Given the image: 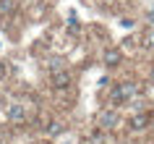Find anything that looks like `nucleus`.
<instances>
[{"label":"nucleus","mask_w":154,"mask_h":144,"mask_svg":"<svg viewBox=\"0 0 154 144\" xmlns=\"http://www.w3.org/2000/svg\"><path fill=\"white\" fill-rule=\"evenodd\" d=\"M149 24H152V26H154V8H152V11H149Z\"/></svg>","instance_id":"obj_11"},{"label":"nucleus","mask_w":154,"mask_h":144,"mask_svg":"<svg viewBox=\"0 0 154 144\" xmlns=\"http://www.w3.org/2000/svg\"><path fill=\"white\" fill-rule=\"evenodd\" d=\"M144 45L146 47H154V29H149V32L144 34Z\"/></svg>","instance_id":"obj_7"},{"label":"nucleus","mask_w":154,"mask_h":144,"mask_svg":"<svg viewBox=\"0 0 154 144\" xmlns=\"http://www.w3.org/2000/svg\"><path fill=\"white\" fill-rule=\"evenodd\" d=\"M0 105H3V100H0Z\"/></svg>","instance_id":"obj_13"},{"label":"nucleus","mask_w":154,"mask_h":144,"mask_svg":"<svg viewBox=\"0 0 154 144\" xmlns=\"http://www.w3.org/2000/svg\"><path fill=\"white\" fill-rule=\"evenodd\" d=\"M149 115H146V113H136V115H133V118H131V128H133V131H144L146 126H149Z\"/></svg>","instance_id":"obj_4"},{"label":"nucleus","mask_w":154,"mask_h":144,"mask_svg":"<svg viewBox=\"0 0 154 144\" xmlns=\"http://www.w3.org/2000/svg\"><path fill=\"white\" fill-rule=\"evenodd\" d=\"M99 126H102V128H115V126H118V113H115L112 107L102 110V113H99Z\"/></svg>","instance_id":"obj_3"},{"label":"nucleus","mask_w":154,"mask_h":144,"mask_svg":"<svg viewBox=\"0 0 154 144\" xmlns=\"http://www.w3.org/2000/svg\"><path fill=\"white\" fill-rule=\"evenodd\" d=\"M152 84H154V68H152Z\"/></svg>","instance_id":"obj_12"},{"label":"nucleus","mask_w":154,"mask_h":144,"mask_svg":"<svg viewBox=\"0 0 154 144\" xmlns=\"http://www.w3.org/2000/svg\"><path fill=\"white\" fill-rule=\"evenodd\" d=\"M11 8H13V0H0V11L3 13H8Z\"/></svg>","instance_id":"obj_8"},{"label":"nucleus","mask_w":154,"mask_h":144,"mask_svg":"<svg viewBox=\"0 0 154 144\" xmlns=\"http://www.w3.org/2000/svg\"><path fill=\"white\" fill-rule=\"evenodd\" d=\"M0 144H3V142H0Z\"/></svg>","instance_id":"obj_14"},{"label":"nucleus","mask_w":154,"mask_h":144,"mask_svg":"<svg viewBox=\"0 0 154 144\" xmlns=\"http://www.w3.org/2000/svg\"><path fill=\"white\" fill-rule=\"evenodd\" d=\"M133 97H136V84H133V81H123V84H118V89L112 92V107H118L120 102H128Z\"/></svg>","instance_id":"obj_1"},{"label":"nucleus","mask_w":154,"mask_h":144,"mask_svg":"<svg viewBox=\"0 0 154 144\" xmlns=\"http://www.w3.org/2000/svg\"><path fill=\"white\" fill-rule=\"evenodd\" d=\"M50 134L55 136V134H63V126H60V123H52V126H50Z\"/></svg>","instance_id":"obj_9"},{"label":"nucleus","mask_w":154,"mask_h":144,"mask_svg":"<svg viewBox=\"0 0 154 144\" xmlns=\"http://www.w3.org/2000/svg\"><path fill=\"white\" fill-rule=\"evenodd\" d=\"M52 84H55L57 89H65L68 84H71V73L65 71V68H63V71H57V73H52Z\"/></svg>","instance_id":"obj_5"},{"label":"nucleus","mask_w":154,"mask_h":144,"mask_svg":"<svg viewBox=\"0 0 154 144\" xmlns=\"http://www.w3.org/2000/svg\"><path fill=\"white\" fill-rule=\"evenodd\" d=\"M120 60H123V53H120V50H115V47H107L105 50V63L107 66H118Z\"/></svg>","instance_id":"obj_6"},{"label":"nucleus","mask_w":154,"mask_h":144,"mask_svg":"<svg viewBox=\"0 0 154 144\" xmlns=\"http://www.w3.org/2000/svg\"><path fill=\"white\" fill-rule=\"evenodd\" d=\"M5 115H8L11 123H24L26 120V110H24V105H18V102H11L5 107Z\"/></svg>","instance_id":"obj_2"},{"label":"nucleus","mask_w":154,"mask_h":144,"mask_svg":"<svg viewBox=\"0 0 154 144\" xmlns=\"http://www.w3.org/2000/svg\"><path fill=\"white\" fill-rule=\"evenodd\" d=\"M120 26H125V29H131V26H133V21H131V18H123V21H120Z\"/></svg>","instance_id":"obj_10"}]
</instances>
